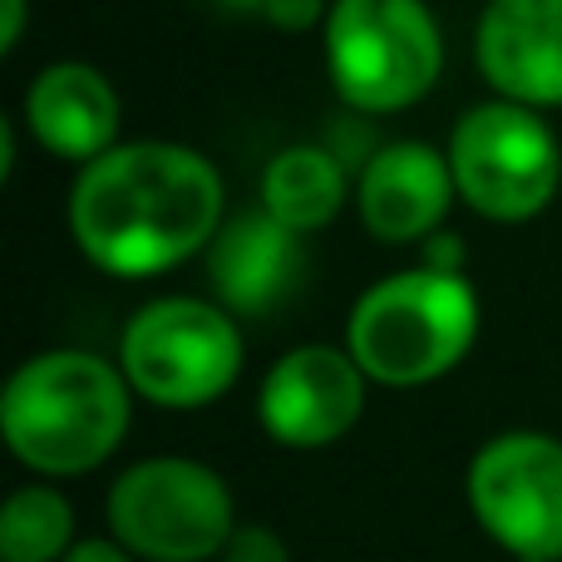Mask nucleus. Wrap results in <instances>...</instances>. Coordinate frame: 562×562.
<instances>
[{
	"label": "nucleus",
	"mask_w": 562,
	"mask_h": 562,
	"mask_svg": "<svg viewBox=\"0 0 562 562\" xmlns=\"http://www.w3.org/2000/svg\"><path fill=\"white\" fill-rule=\"evenodd\" d=\"M134 385L94 350H40L20 360L0 395L5 449L40 479H75L109 464L128 435Z\"/></svg>",
	"instance_id": "nucleus-2"
},
{
	"label": "nucleus",
	"mask_w": 562,
	"mask_h": 562,
	"mask_svg": "<svg viewBox=\"0 0 562 562\" xmlns=\"http://www.w3.org/2000/svg\"><path fill=\"white\" fill-rule=\"evenodd\" d=\"M459 188L449 154L415 138L385 144L360 164L356 178V207L360 223L375 243L400 247V243H425L439 233V223L449 217Z\"/></svg>",
	"instance_id": "nucleus-11"
},
{
	"label": "nucleus",
	"mask_w": 562,
	"mask_h": 562,
	"mask_svg": "<svg viewBox=\"0 0 562 562\" xmlns=\"http://www.w3.org/2000/svg\"><path fill=\"white\" fill-rule=\"evenodd\" d=\"M213 5H223V10H233V15H257V20H262V10H267V0H213Z\"/></svg>",
	"instance_id": "nucleus-20"
},
{
	"label": "nucleus",
	"mask_w": 562,
	"mask_h": 562,
	"mask_svg": "<svg viewBox=\"0 0 562 562\" xmlns=\"http://www.w3.org/2000/svg\"><path fill=\"white\" fill-rule=\"evenodd\" d=\"M65 562H134V553L119 538H79L65 553Z\"/></svg>",
	"instance_id": "nucleus-18"
},
{
	"label": "nucleus",
	"mask_w": 562,
	"mask_h": 562,
	"mask_svg": "<svg viewBox=\"0 0 562 562\" xmlns=\"http://www.w3.org/2000/svg\"><path fill=\"white\" fill-rule=\"evenodd\" d=\"M109 538L144 562H217L237 528L223 474L198 459H138L109 484Z\"/></svg>",
	"instance_id": "nucleus-6"
},
{
	"label": "nucleus",
	"mask_w": 562,
	"mask_h": 562,
	"mask_svg": "<svg viewBox=\"0 0 562 562\" xmlns=\"http://www.w3.org/2000/svg\"><path fill=\"white\" fill-rule=\"evenodd\" d=\"M479 340V296L469 272L409 267L356 296L346 316V350L370 385L419 390L445 380Z\"/></svg>",
	"instance_id": "nucleus-3"
},
{
	"label": "nucleus",
	"mask_w": 562,
	"mask_h": 562,
	"mask_svg": "<svg viewBox=\"0 0 562 562\" xmlns=\"http://www.w3.org/2000/svg\"><path fill=\"white\" fill-rule=\"evenodd\" d=\"M65 223L89 267L109 277H164L207 252L227 223L213 158L168 138L114 144L69 183Z\"/></svg>",
	"instance_id": "nucleus-1"
},
{
	"label": "nucleus",
	"mask_w": 562,
	"mask_h": 562,
	"mask_svg": "<svg viewBox=\"0 0 562 562\" xmlns=\"http://www.w3.org/2000/svg\"><path fill=\"white\" fill-rule=\"evenodd\" d=\"M326 75L356 114L415 109L445 69V35L425 0H330Z\"/></svg>",
	"instance_id": "nucleus-4"
},
{
	"label": "nucleus",
	"mask_w": 562,
	"mask_h": 562,
	"mask_svg": "<svg viewBox=\"0 0 562 562\" xmlns=\"http://www.w3.org/2000/svg\"><path fill=\"white\" fill-rule=\"evenodd\" d=\"M445 154L459 198L488 223H528L558 198L562 144L538 109L508 99L464 109Z\"/></svg>",
	"instance_id": "nucleus-7"
},
{
	"label": "nucleus",
	"mask_w": 562,
	"mask_h": 562,
	"mask_svg": "<svg viewBox=\"0 0 562 562\" xmlns=\"http://www.w3.org/2000/svg\"><path fill=\"white\" fill-rule=\"evenodd\" d=\"M25 15H30V0H5L0 5V49H15L20 35H25Z\"/></svg>",
	"instance_id": "nucleus-19"
},
{
	"label": "nucleus",
	"mask_w": 562,
	"mask_h": 562,
	"mask_svg": "<svg viewBox=\"0 0 562 562\" xmlns=\"http://www.w3.org/2000/svg\"><path fill=\"white\" fill-rule=\"evenodd\" d=\"M243 330L223 301L158 296L128 316L119 370L138 400L158 409H203L243 375Z\"/></svg>",
	"instance_id": "nucleus-5"
},
{
	"label": "nucleus",
	"mask_w": 562,
	"mask_h": 562,
	"mask_svg": "<svg viewBox=\"0 0 562 562\" xmlns=\"http://www.w3.org/2000/svg\"><path fill=\"white\" fill-rule=\"evenodd\" d=\"M419 262L435 267V272H464L469 252L454 233H435V237H425V257H419Z\"/></svg>",
	"instance_id": "nucleus-17"
},
{
	"label": "nucleus",
	"mask_w": 562,
	"mask_h": 562,
	"mask_svg": "<svg viewBox=\"0 0 562 562\" xmlns=\"http://www.w3.org/2000/svg\"><path fill=\"white\" fill-rule=\"evenodd\" d=\"M203 257L213 301H223L233 316H267L301 281V233L281 227L267 207L227 217Z\"/></svg>",
	"instance_id": "nucleus-13"
},
{
	"label": "nucleus",
	"mask_w": 562,
	"mask_h": 562,
	"mask_svg": "<svg viewBox=\"0 0 562 562\" xmlns=\"http://www.w3.org/2000/svg\"><path fill=\"white\" fill-rule=\"evenodd\" d=\"M370 375L346 346H291L262 375L257 425L281 449H326L366 415Z\"/></svg>",
	"instance_id": "nucleus-9"
},
{
	"label": "nucleus",
	"mask_w": 562,
	"mask_h": 562,
	"mask_svg": "<svg viewBox=\"0 0 562 562\" xmlns=\"http://www.w3.org/2000/svg\"><path fill=\"white\" fill-rule=\"evenodd\" d=\"M75 508L55 484H20L0 508V562H65L75 548Z\"/></svg>",
	"instance_id": "nucleus-15"
},
{
	"label": "nucleus",
	"mask_w": 562,
	"mask_h": 562,
	"mask_svg": "<svg viewBox=\"0 0 562 562\" xmlns=\"http://www.w3.org/2000/svg\"><path fill=\"white\" fill-rule=\"evenodd\" d=\"M474 59L494 99L562 109V0H488L474 25Z\"/></svg>",
	"instance_id": "nucleus-10"
},
{
	"label": "nucleus",
	"mask_w": 562,
	"mask_h": 562,
	"mask_svg": "<svg viewBox=\"0 0 562 562\" xmlns=\"http://www.w3.org/2000/svg\"><path fill=\"white\" fill-rule=\"evenodd\" d=\"M479 528L518 562H562V439L543 429L494 435L464 474Z\"/></svg>",
	"instance_id": "nucleus-8"
},
{
	"label": "nucleus",
	"mask_w": 562,
	"mask_h": 562,
	"mask_svg": "<svg viewBox=\"0 0 562 562\" xmlns=\"http://www.w3.org/2000/svg\"><path fill=\"white\" fill-rule=\"evenodd\" d=\"M346 193H350L346 158L316 144H291L262 168L257 203L281 227L306 237V233H321L326 223H336V213L346 207Z\"/></svg>",
	"instance_id": "nucleus-14"
},
{
	"label": "nucleus",
	"mask_w": 562,
	"mask_h": 562,
	"mask_svg": "<svg viewBox=\"0 0 562 562\" xmlns=\"http://www.w3.org/2000/svg\"><path fill=\"white\" fill-rule=\"evenodd\" d=\"M20 119H25L30 138L49 158L85 168L119 144L124 99L109 85L104 69L85 65V59H55V65H45L30 79Z\"/></svg>",
	"instance_id": "nucleus-12"
},
{
	"label": "nucleus",
	"mask_w": 562,
	"mask_h": 562,
	"mask_svg": "<svg viewBox=\"0 0 562 562\" xmlns=\"http://www.w3.org/2000/svg\"><path fill=\"white\" fill-rule=\"evenodd\" d=\"M217 562H291V553H286V543H281V533H272V528L237 524Z\"/></svg>",
	"instance_id": "nucleus-16"
}]
</instances>
